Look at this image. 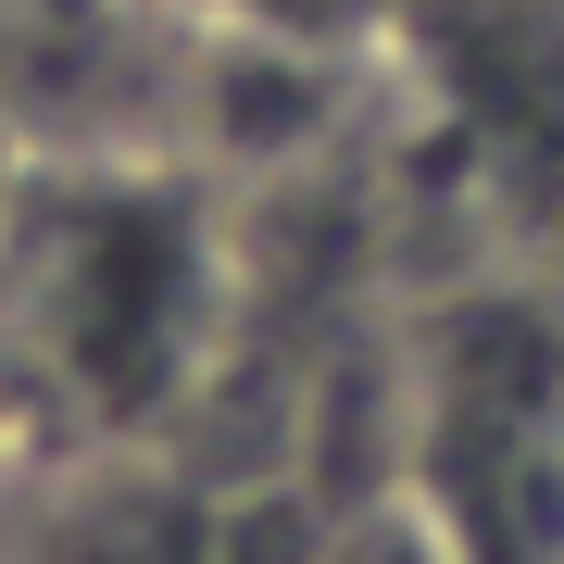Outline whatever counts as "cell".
<instances>
[{"instance_id":"3","label":"cell","mask_w":564,"mask_h":564,"mask_svg":"<svg viewBox=\"0 0 564 564\" xmlns=\"http://www.w3.org/2000/svg\"><path fill=\"white\" fill-rule=\"evenodd\" d=\"M151 13L202 25V39H276V51L389 63V25H402V0H151Z\"/></svg>"},{"instance_id":"4","label":"cell","mask_w":564,"mask_h":564,"mask_svg":"<svg viewBox=\"0 0 564 564\" xmlns=\"http://www.w3.org/2000/svg\"><path fill=\"white\" fill-rule=\"evenodd\" d=\"M13 163H25V151H13V139H0V214H13Z\"/></svg>"},{"instance_id":"2","label":"cell","mask_w":564,"mask_h":564,"mask_svg":"<svg viewBox=\"0 0 564 564\" xmlns=\"http://www.w3.org/2000/svg\"><path fill=\"white\" fill-rule=\"evenodd\" d=\"M440 564H564V302L477 276L402 314V477Z\"/></svg>"},{"instance_id":"5","label":"cell","mask_w":564,"mask_h":564,"mask_svg":"<svg viewBox=\"0 0 564 564\" xmlns=\"http://www.w3.org/2000/svg\"><path fill=\"white\" fill-rule=\"evenodd\" d=\"M0 564H13V527H0Z\"/></svg>"},{"instance_id":"1","label":"cell","mask_w":564,"mask_h":564,"mask_svg":"<svg viewBox=\"0 0 564 564\" xmlns=\"http://www.w3.org/2000/svg\"><path fill=\"white\" fill-rule=\"evenodd\" d=\"M251 289V202L214 163L25 151L0 214V477L188 464Z\"/></svg>"}]
</instances>
